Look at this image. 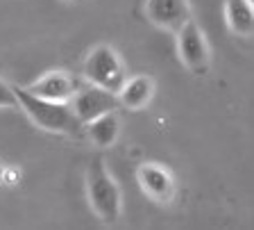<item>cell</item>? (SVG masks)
<instances>
[{
  "instance_id": "obj_9",
  "label": "cell",
  "mask_w": 254,
  "mask_h": 230,
  "mask_svg": "<svg viewBox=\"0 0 254 230\" xmlns=\"http://www.w3.org/2000/svg\"><path fill=\"white\" fill-rule=\"evenodd\" d=\"M152 91H154V85L150 80L148 75H136L132 80H125L118 91V105L127 107V110H141L150 103L152 98Z\"/></svg>"
},
{
  "instance_id": "obj_1",
  "label": "cell",
  "mask_w": 254,
  "mask_h": 230,
  "mask_svg": "<svg viewBox=\"0 0 254 230\" xmlns=\"http://www.w3.org/2000/svg\"><path fill=\"white\" fill-rule=\"evenodd\" d=\"M18 107L25 110V114L46 132H75L79 128L77 116L73 114L68 103H53L46 98L32 96L25 87H14Z\"/></svg>"
},
{
  "instance_id": "obj_3",
  "label": "cell",
  "mask_w": 254,
  "mask_h": 230,
  "mask_svg": "<svg viewBox=\"0 0 254 230\" xmlns=\"http://www.w3.org/2000/svg\"><path fill=\"white\" fill-rule=\"evenodd\" d=\"M84 78L100 89L118 94L123 82H125V66L114 48L98 46L91 50L84 62Z\"/></svg>"
},
{
  "instance_id": "obj_7",
  "label": "cell",
  "mask_w": 254,
  "mask_h": 230,
  "mask_svg": "<svg viewBox=\"0 0 254 230\" xmlns=\"http://www.w3.org/2000/svg\"><path fill=\"white\" fill-rule=\"evenodd\" d=\"M32 96L46 98L53 103H68L75 94L73 80L62 71H53V73L41 75L39 80H34L30 87H25Z\"/></svg>"
},
{
  "instance_id": "obj_10",
  "label": "cell",
  "mask_w": 254,
  "mask_h": 230,
  "mask_svg": "<svg viewBox=\"0 0 254 230\" xmlns=\"http://www.w3.org/2000/svg\"><path fill=\"white\" fill-rule=\"evenodd\" d=\"M225 18L232 32L238 37H252L254 32V9L248 0H227Z\"/></svg>"
},
{
  "instance_id": "obj_4",
  "label": "cell",
  "mask_w": 254,
  "mask_h": 230,
  "mask_svg": "<svg viewBox=\"0 0 254 230\" xmlns=\"http://www.w3.org/2000/svg\"><path fill=\"white\" fill-rule=\"evenodd\" d=\"M177 53H180V59L184 62V66L193 73H204L206 66H209L206 39L190 18L177 30Z\"/></svg>"
},
{
  "instance_id": "obj_12",
  "label": "cell",
  "mask_w": 254,
  "mask_h": 230,
  "mask_svg": "<svg viewBox=\"0 0 254 230\" xmlns=\"http://www.w3.org/2000/svg\"><path fill=\"white\" fill-rule=\"evenodd\" d=\"M18 101H16L14 87H9L5 80H0V107H16Z\"/></svg>"
},
{
  "instance_id": "obj_6",
  "label": "cell",
  "mask_w": 254,
  "mask_h": 230,
  "mask_svg": "<svg viewBox=\"0 0 254 230\" xmlns=\"http://www.w3.org/2000/svg\"><path fill=\"white\" fill-rule=\"evenodd\" d=\"M145 14L154 25L177 32L189 21V2L186 0H148Z\"/></svg>"
},
{
  "instance_id": "obj_2",
  "label": "cell",
  "mask_w": 254,
  "mask_h": 230,
  "mask_svg": "<svg viewBox=\"0 0 254 230\" xmlns=\"http://www.w3.org/2000/svg\"><path fill=\"white\" fill-rule=\"evenodd\" d=\"M86 194H89V203L93 208V212L102 221L111 224V221H116L121 217V208H123L121 189H118L116 180L111 178V173L107 171L105 162L100 157H95L89 164V171H86Z\"/></svg>"
},
{
  "instance_id": "obj_11",
  "label": "cell",
  "mask_w": 254,
  "mask_h": 230,
  "mask_svg": "<svg viewBox=\"0 0 254 230\" xmlns=\"http://www.w3.org/2000/svg\"><path fill=\"white\" fill-rule=\"evenodd\" d=\"M89 137L95 146L100 148H109L114 141L118 139V132H121V121L114 112H105L100 116L91 118L89 123Z\"/></svg>"
},
{
  "instance_id": "obj_13",
  "label": "cell",
  "mask_w": 254,
  "mask_h": 230,
  "mask_svg": "<svg viewBox=\"0 0 254 230\" xmlns=\"http://www.w3.org/2000/svg\"><path fill=\"white\" fill-rule=\"evenodd\" d=\"M2 178H5V169H2V164H0V182H2Z\"/></svg>"
},
{
  "instance_id": "obj_5",
  "label": "cell",
  "mask_w": 254,
  "mask_h": 230,
  "mask_svg": "<svg viewBox=\"0 0 254 230\" xmlns=\"http://www.w3.org/2000/svg\"><path fill=\"white\" fill-rule=\"evenodd\" d=\"M118 107V96L111 94L107 89H100V87H86L79 94H73V103H70V110L77 116L79 123H89L91 118L100 116L105 112H114Z\"/></svg>"
},
{
  "instance_id": "obj_8",
  "label": "cell",
  "mask_w": 254,
  "mask_h": 230,
  "mask_svg": "<svg viewBox=\"0 0 254 230\" xmlns=\"http://www.w3.org/2000/svg\"><path fill=\"white\" fill-rule=\"evenodd\" d=\"M138 182L141 187L145 189L148 196H152L154 201H170V196L175 194V182L173 176L168 173V169H164L161 164H154V162H148V164H141L138 169Z\"/></svg>"
}]
</instances>
